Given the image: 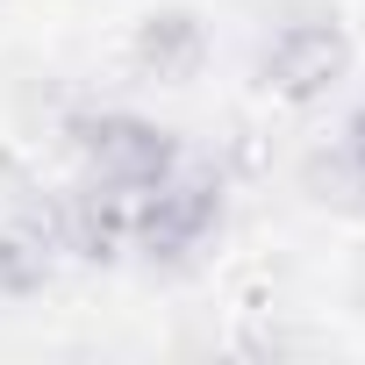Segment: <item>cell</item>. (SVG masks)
<instances>
[{
    "mask_svg": "<svg viewBox=\"0 0 365 365\" xmlns=\"http://www.w3.org/2000/svg\"><path fill=\"white\" fill-rule=\"evenodd\" d=\"M230 215V194H222V172L208 165H187L179 158L158 187L136 194V215H129V251L143 265H187Z\"/></svg>",
    "mask_w": 365,
    "mask_h": 365,
    "instance_id": "6da1fadb",
    "label": "cell"
},
{
    "mask_svg": "<svg viewBox=\"0 0 365 365\" xmlns=\"http://www.w3.org/2000/svg\"><path fill=\"white\" fill-rule=\"evenodd\" d=\"M65 143H72V158H79L86 179L122 187V194L158 187V179L187 158L165 122H150V115H136V108H79V115L65 122Z\"/></svg>",
    "mask_w": 365,
    "mask_h": 365,
    "instance_id": "7a4b0ae2",
    "label": "cell"
},
{
    "mask_svg": "<svg viewBox=\"0 0 365 365\" xmlns=\"http://www.w3.org/2000/svg\"><path fill=\"white\" fill-rule=\"evenodd\" d=\"M351 29L329 15V8H315V15H287L265 43H258V86L272 93V101H287V108H315V101H329L344 79H351Z\"/></svg>",
    "mask_w": 365,
    "mask_h": 365,
    "instance_id": "3957f363",
    "label": "cell"
},
{
    "mask_svg": "<svg viewBox=\"0 0 365 365\" xmlns=\"http://www.w3.org/2000/svg\"><path fill=\"white\" fill-rule=\"evenodd\" d=\"M129 215H136V194L101 187V179H86V172L43 201L51 244L72 251V258H86V265H115V258L129 251Z\"/></svg>",
    "mask_w": 365,
    "mask_h": 365,
    "instance_id": "277c9868",
    "label": "cell"
},
{
    "mask_svg": "<svg viewBox=\"0 0 365 365\" xmlns=\"http://www.w3.org/2000/svg\"><path fill=\"white\" fill-rule=\"evenodd\" d=\"M208 65V22L194 8H150L129 29V72L150 86H194Z\"/></svg>",
    "mask_w": 365,
    "mask_h": 365,
    "instance_id": "5b68a950",
    "label": "cell"
},
{
    "mask_svg": "<svg viewBox=\"0 0 365 365\" xmlns=\"http://www.w3.org/2000/svg\"><path fill=\"white\" fill-rule=\"evenodd\" d=\"M51 258H58V244L43 230V208L0 222V294H36L51 279Z\"/></svg>",
    "mask_w": 365,
    "mask_h": 365,
    "instance_id": "8992f818",
    "label": "cell"
},
{
    "mask_svg": "<svg viewBox=\"0 0 365 365\" xmlns=\"http://www.w3.org/2000/svg\"><path fill=\"white\" fill-rule=\"evenodd\" d=\"M336 143H344V158H351V165H358V179H365V108L344 122V136H336Z\"/></svg>",
    "mask_w": 365,
    "mask_h": 365,
    "instance_id": "52a82bcc",
    "label": "cell"
}]
</instances>
